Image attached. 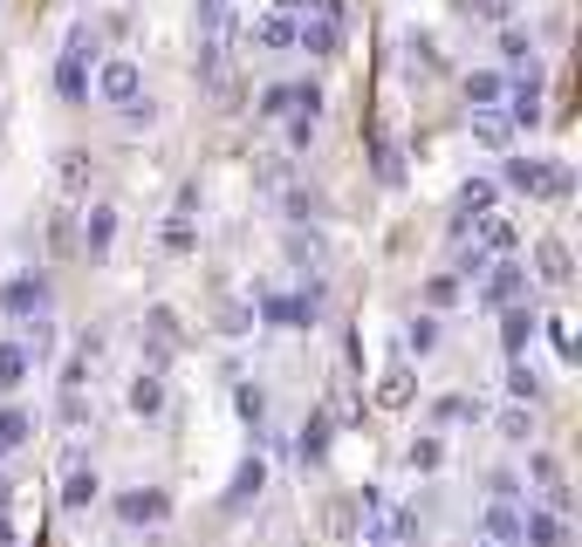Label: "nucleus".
Listing matches in <instances>:
<instances>
[{
  "instance_id": "nucleus-40",
  "label": "nucleus",
  "mask_w": 582,
  "mask_h": 547,
  "mask_svg": "<svg viewBox=\"0 0 582 547\" xmlns=\"http://www.w3.org/2000/svg\"><path fill=\"white\" fill-rule=\"evenodd\" d=\"M158 240H165V253H192V240H199V233H192V219H186V213H171Z\"/></svg>"
},
{
  "instance_id": "nucleus-18",
  "label": "nucleus",
  "mask_w": 582,
  "mask_h": 547,
  "mask_svg": "<svg viewBox=\"0 0 582 547\" xmlns=\"http://www.w3.org/2000/svg\"><path fill=\"white\" fill-rule=\"evenodd\" d=\"M412 397H418V377H412V362H391V370L377 377V404H384V411H404Z\"/></svg>"
},
{
  "instance_id": "nucleus-41",
  "label": "nucleus",
  "mask_w": 582,
  "mask_h": 547,
  "mask_svg": "<svg viewBox=\"0 0 582 547\" xmlns=\"http://www.w3.org/2000/svg\"><path fill=\"white\" fill-rule=\"evenodd\" d=\"M466 14H473V21H494V28H508V21H514V0H466Z\"/></svg>"
},
{
  "instance_id": "nucleus-32",
  "label": "nucleus",
  "mask_w": 582,
  "mask_h": 547,
  "mask_svg": "<svg viewBox=\"0 0 582 547\" xmlns=\"http://www.w3.org/2000/svg\"><path fill=\"white\" fill-rule=\"evenodd\" d=\"M234 411H240V425L261 431V425H268V390H261V383H240V390H234Z\"/></svg>"
},
{
  "instance_id": "nucleus-55",
  "label": "nucleus",
  "mask_w": 582,
  "mask_h": 547,
  "mask_svg": "<svg viewBox=\"0 0 582 547\" xmlns=\"http://www.w3.org/2000/svg\"><path fill=\"white\" fill-rule=\"evenodd\" d=\"M370 547H391V540H370Z\"/></svg>"
},
{
  "instance_id": "nucleus-44",
  "label": "nucleus",
  "mask_w": 582,
  "mask_h": 547,
  "mask_svg": "<svg viewBox=\"0 0 582 547\" xmlns=\"http://www.w3.org/2000/svg\"><path fill=\"white\" fill-rule=\"evenodd\" d=\"M282 205H288V219H316V213H322V199H316L309 186H288V199H282Z\"/></svg>"
},
{
  "instance_id": "nucleus-17",
  "label": "nucleus",
  "mask_w": 582,
  "mask_h": 547,
  "mask_svg": "<svg viewBox=\"0 0 582 547\" xmlns=\"http://www.w3.org/2000/svg\"><path fill=\"white\" fill-rule=\"evenodd\" d=\"M104 500V479H96V465H69V479H62V507L69 513H83Z\"/></svg>"
},
{
  "instance_id": "nucleus-30",
  "label": "nucleus",
  "mask_w": 582,
  "mask_h": 547,
  "mask_svg": "<svg viewBox=\"0 0 582 547\" xmlns=\"http://www.w3.org/2000/svg\"><path fill=\"white\" fill-rule=\"evenodd\" d=\"M56 96H62V103H83V96H90V69L62 56V62H56Z\"/></svg>"
},
{
  "instance_id": "nucleus-16",
  "label": "nucleus",
  "mask_w": 582,
  "mask_h": 547,
  "mask_svg": "<svg viewBox=\"0 0 582 547\" xmlns=\"http://www.w3.org/2000/svg\"><path fill=\"white\" fill-rule=\"evenodd\" d=\"M322 301H329V288L309 274V281H301V288L288 295V329H316V322H322Z\"/></svg>"
},
{
  "instance_id": "nucleus-49",
  "label": "nucleus",
  "mask_w": 582,
  "mask_h": 547,
  "mask_svg": "<svg viewBox=\"0 0 582 547\" xmlns=\"http://www.w3.org/2000/svg\"><path fill=\"white\" fill-rule=\"evenodd\" d=\"M295 117H322V90L316 83H295Z\"/></svg>"
},
{
  "instance_id": "nucleus-8",
  "label": "nucleus",
  "mask_w": 582,
  "mask_h": 547,
  "mask_svg": "<svg viewBox=\"0 0 582 547\" xmlns=\"http://www.w3.org/2000/svg\"><path fill=\"white\" fill-rule=\"evenodd\" d=\"M535 329H542V316H535L527 301L500 308V349H508V362H521V356H527V343H535Z\"/></svg>"
},
{
  "instance_id": "nucleus-45",
  "label": "nucleus",
  "mask_w": 582,
  "mask_h": 547,
  "mask_svg": "<svg viewBox=\"0 0 582 547\" xmlns=\"http://www.w3.org/2000/svg\"><path fill=\"white\" fill-rule=\"evenodd\" d=\"M487 267H494V260L479 253L473 240H460V267H452V274H460V281H479V274H487Z\"/></svg>"
},
{
  "instance_id": "nucleus-2",
  "label": "nucleus",
  "mask_w": 582,
  "mask_h": 547,
  "mask_svg": "<svg viewBox=\"0 0 582 547\" xmlns=\"http://www.w3.org/2000/svg\"><path fill=\"white\" fill-rule=\"evenodd\" d=\"M110 513L123 520V527H165V520H171V492L165 486H123L110 500Z\"/></svg>"
},
{
  "instance_id": "nucleus-5",
  "label": "nucleus",
  "mask_w": 582,
  "mask_h": 547,
  "mask_svg": "<svg viewBox=\"0 0 582 547\" xmlns=\"http://www.w3.org/2000/svg\"><path fill=\"white\" fill-rule=\"evenodd\" d=\"M514 301H527V267L521 260H494L487 267V288H479V308H514Z\"/></svg>"
},
{
  "instance_id": "nucleus-25",
  "label": "nucleus",
  "mask_w": 582,
  "mask_h": 547,
  "mask_svg": "<svg viewBox=\"0 0 582 547\" xmlns=\"http://www.w3.org/2000/svg\"><path fill=\"white\" fill-rule=\"evenodd\" d=\"M56 171H62V199H83L90 192V151H62V158H56Z\"/></svg>"
},
{
  "instance_id": "nucleus-34",
  "label": "nucleus",
  "mask_w": 582,
  "mask_h": 547,
  "mask_svg": "<svg viewBox=\"0 0 582 547\" xmlns=\"http://www.w3.org/2000/svg\"><path fill=\"white\" fill-rule=\"evenodd\" d=\"M404 56H412V69H418V75H439V69H446L432 35H404Z\"/></svg>"
},
{
  "instance_id": "nucleus-47",
  "label": "nucleus",
  "mask_w": 582,
  "mask_h": 547,
  "mask_svg": "<svg viewBox=\"0 0 582 547\" xmlns=\"http://www.w3.org/2000/svg\"><path fill=\"white\" fill-rule=\"evenodd\" d=\"M548 343H555V356H562V362H575V356H582V349H575V329H569L562 316L548 322Z\"/></svg>"
},
{
  "instance_id": "nucleus-20",
  "label": "nucleus",
  "mask_w": 582,
  "mask_h": 547,
  "mask_svg": "<svg viewBox=\"0 0 582 547\" xmlns=\"http://www.w3.org/2000/svg\"><path fill=\"white\" fill-rule=\"evenodd\" d=\"M494 199H500V186H494V178H466V186H460V226L487 219V213H494Z\"/></svg>"
},
{
  "instance_id": "nucleus-53",
  "label": "nucleus",
  "mask_w": 582,
  "mask_h": 547,
  "mask_svg": "<svg viewBox=\"0 0 582 547\" xmlns=\"http://www.w3.org/2000/svg\"><path fill=\"white\" fill-rule=\"evenodd\" d=\"M0 547H14V527H8V513H0Z\"/></svg>"
},
{
  "instance_id": "nucleus-14",
  "label": "nucleus",
  "mask_w": 582,
  "mask_h": 547,
  "mask_svg": "<svg viewBox=\"0 0 582 547\" xmlns=\"http://www.w3.org/2000/svg\"><path fill=\"white\" fill-rule=\"evenodd\" d=\"M21 445H35V411H21V404H0V465H8Z\"/></svg>"
},
{
  "instance_id": "nucleus-54",
  "label": "nucleus",
  "mask_w": 582,
  "mask_h": 547,
  "mask_svg": "<svg viewBox=\"0 0 582 547\" xmlns=\"http://www.w3.org/2000/svg\"><path fill=\"white\" fill-rule=\"evenodd\" d=\"M282 14H309V0H282Z\"/></svg>"
},
{
  "instance_id": "nucleus-33",
  "label": "nucleus",
  "mask_w": 582,
  "mask_h": 547,
  "mask_svg": "<svg viewBox=\"0 0 582 547\" xmlns=\"http://www.w3.org/2000/svg\"><path fill=\"white\" fill-rule=\"evenodd\" d=\"M500 438H508V445H527V438H535V411L508 404V411H500Z\"/></svg>"
},
{
  "instance_id": "nucleus-42",
  "label": "nucleus",
  "mask_w": 582,
  "mask_h": 547,
  "mask_svg": "<svg viewBox=\"0 0 582 547\" xmlns=\"http://www.w3.org/2000/svg\"><path fill=\"white\" fill-rule=\"evenodd\" d=\"M295 110V83H268L261 90V117H288Z\"/></svg>"
},
{
  "instance_id": "nucleus-26",
  "label": "nucleus",
  "mask_w": 582,
  "mask_h": 547,
  "mask_svg": "<svg viewBox=\"0 0 582 547\" xmlns=\"http://www.w3.org/2000/svg\"><path fill=\"white\" fill-rule=\"evenodd\" d=\"M28 370H35V362L21 356V343H0V397H14V390L28 383Z\"/></svg>"
},
{
  "instance_id": "nucleus-35",
  "label": "nucleus",
  "mask_w": 582,
  "mask_h": 547,
  "mask_svg": "<svg viewBox=\"0 0 582 547\" xmlns=\"http://www.w3.org/2000/svg\"><path fill=\"white\" fill-rule=\"evenodd\" d=\"M508 397H514V404H535V397H542V377L527 370V356L508 362Z\"/></svg>"
},
{
  "instance_id": "nucleus-39",
  "label": "nucleus",
  "mask_w": 582,
  "mask_h": 547,
  "mask_svg": "<svg viewBox=\"0 0 582 547\" xmlns=\"http://www.w3.org/2000/svg\"><path fill=\"white\" fill-rule=\"evenodd\" d=\"M527 479H535L542 492H548V486H562V459H555V452H527Z\"/></svg>"
},
{
  "instance_id": "nucleus-51",
  "label": "nucleus",
  "mask_w": 582,
  "mask_h": 547,
  "mask_svg": "<svg viewBox=\"0 0 582 547\" xmlns=\"http://www.w3.org/2000/svg\"><path fill=\"white\" fill-rule=\"evenodd\" d=\"M48 247H56V253L75 247V219H69V213H56V226H48Z\"/></svg>"
},
{
  "instance_id": "nucleus-11",
  "label": "nucleus",
  "mask_w": 582,
  "mask_h": 547,
  "mask_svg": "<svg viewBox=\"0 0 582 547\" xmlns=\"http://www.w3.org/2000/svg\"><path fill=\"white\" fill-rule=\"evenodd\" d=\"M123 404H131V418H165V404H171V390L158 370H138L131 390H123Z\"/></svg>"
},
{
  "instance_id": "nucleus-4",
  "label": "nucleus",
  "mask_w": 582,
  "mask_h": 547,
  "mask_svg": "<svg viewBox=\"0 0 582 547\" xmlns=\"http://www.w3.org/2000/svg\"><path fill=\"white\" fill-rule=\"evenodd\" d=\"M0 308H8L14 322H28V316H48V274H35V267L8 274V288H0Z\"/></svg>"
},
{
  "instance_id": "nucleus-37",
  "label": "nucleus",
  "mask_w": 582,
  "mask_h": 547,
  "mask_svg": "<svg viewBox=\"0 0 582 547\" xmlns=\"http://www.w3.org/2000/svg\"><path fill=\"white\" fill-rule=\"evenodd\" d=\"M288 260H295V267H322V233H288Z\"/></svg>"
},
{
  "instance_id": "nucleus-46",
  "label": "nucleus",
  "mask_w": 582,
  "mask_h": 547,
  "mask_svg": "<svg viewBox=\"0 0 582 547\" xmlns=\"http://www.w3.org/2000/svg\"><path fill=\"white\" fill-rule=\"evenodd\" d=\"M377 178H384V186H404V158H397V144H377Z\"/></svg>"
},
{
  "instance_id": "nucleus-50",
  "label": "nucleus",
  "mask_w": 582,
  "mask_h": 547,
  "mask_svg": "<svg viewBox=\"0 0 582 547\" xmlns=\"http://www.w3.org/2000/svg\"><path fill=\"white\" fill-rule=\"evenodd\" d=\"M316 144V117H288V151H309Z\"/></svg>"
},
{
  "instance_id": "nucleus-22",
  "label": "nucleus",
  "mask_w": 582,
  "mask_h": 547,
  "mask_svg": "<svg viewBox=\"0 0 582 547\" xmlns=\"http://www.w3.org/2000/svg\"><path fill=\"white\" fill-rule=\"evenodd\" d=\"M460 301H466V281L452 274V267L425 281V316H446V308H460Z\"/></svg>"
},
{
  "instance_id": "nucleus-36",
  "label": "nucleus",
  "mask_w": 582,
  "mask_h": 547,
  "mask_svg": "<svg viewBox=\"0 0 582 547\" xmlns=\"http://www.w3.org/2000/svg\"><path fill=\"white\" fill-rule=\"evenodd\" d=\"M500 56H508L514 69H521V62H535V41H527L521 21H508V28H500Z\"/></svg>"
},
{
  "instance_id": "nucleus-6",
  "label": "nucleus",
  "mask_w": 582,
  "mask_h": 547,
  "mask_svg": "<svg viewBox=\"0 0 582 547\" xmlns=\"http://www.w3.org/2000/svg\"><path fill=\"white\" fill-rule=\"evenodd\" d=\"M138 90H144V75H138L131 56H110L104 69H96V96L117 103V110H123V103H138Z\"/></svg>"
},
{
  "instance_id": "nucleus-12",
  "label": "nucleus",
  "mask_w": 582,
  "mask_h": 547,
  "mask_svg": "<svg viewBox=\"0 0 582 547\" xmlns=\"http://www.w3.org/2000/svg\"><path fill=\"white\" fill-rule=\"evenodd\" d=\"M479 253H487V260H514V247H521V226L508 219V213H487V219H479V240H473Z\"/></svg>"
},
{
  "instance_id": "nucleus-28",
  "label": "nucleus",
  "mask_w": 582,
  "mask_h": 547,
  "mask_svg": "<svg viewBox=\"0 0 582 547\" xmlns=\"http://www.w3.org/2000/svg\"><path fill=\"white\" fill-rule=\"evenodd\" d=\"M439 349V316H412L404 322V356H432Z\"/></svg>"
},
{
  "instance_id": "nucleus-13",
  "label": "nucleus",
  "mask_w": 582,
  "mask_h": 547,
  "mask_svg": "<svg viewBox=\"0 0 582 547\" xmlns=\"http://www.w3.org/2000/svg\"><path fill=\"white\" fill-rule=\"evenodd\" d=\"M295 48L309 62H329L343 48V28H336V21H295Z\"/></svg>"
},
{
  "instance_id": "nucleus-43",
  "label": "nucleus",
  "mask_w": 582,
  "mask_h": 547,
  "mask_svg": "<svg viewBox=\"0 0 582 547\" xmlns=\"http://www.w3.org/2000/svg\"><path fill=\"white\" fill-rule=\"evenodd\" d=\"M254 301H261V322H268V329H288V295H282V288H261Z\"/></svg>"
},
{
  "instance_id": "nucleus-24",
  "label": "nucleus",
  "mask_w": 582,
  "mask_h": 547,
  "mask_svg": "<svg viewBox=\"0 0 582 547\" xmlns=\"http://www.w3.org/2000/svg\"><path fill=\"white\" fill-rule=\"evenodd\" d=\"M500 96H508V75H500V69H473V75H466V103H479V110H500Z\"/></svg>"
},
{
  "instance_id": "nucleus-9",
  "label": "nucleus",
  "mask_w": 582,
  "mask_h": 547,
  "mask_svg": "<svg viewBox=\"0 0 582 547\" xmlns=\"http://www.w3.org/2000/svg\"><path fill=\"white\" fill-rule=\"evenodd\" d=\"M75 247H83L90 260H104V253L117 247V205H104V199H96L90 213H83V233H75Z\"/></svg>"
},
{
  "instance_id": "nucleus-7",
  "label": "nucleus",
  "mask_w": 582,
  "mask_h": 547,
  "mask_svg": "<svg viewBox=\"0 0 582 547\" xmlns=\"http://www.w3.org/2000/svg\"><path fill=\"white\" fill-rule=\"evenodd\" d=\"M261 486H268V459L254 452V459L234 465V479H226V513H247V507L261 500Z\"/></svg>"
},
{
  "instance_id": "nucleus-52",
  "label": "nucleus",
  "mask_w": 582,
  "mask_h": 547,
  "mask_svg": "<svg viewBox=\"0 0 582 547\" xmlns=\"http://www.w3.org/2000/svg\"><path fill=\"white\" fill-rule=\"evenodd\" d=\"M8 507H14V479H8V473H0V513H8Z\"/></svg>"
},
{
  "instance_id": "nucleus-3",
  "label": "nucleus",
  "mask_w": 582,
  "mask_h": 547,
  "mask_svg": "<svg viewBox=\"0 0 582 547\" xmlns=\"http://www.w3.org/2000/svg\"><path fill=\"white\" fill-rule=\"evenodd\" d=\"M171 349H179V316H171L165 301H151V308H144V370H158V377H165Z\"/></svg>"
},
{
  "instance_id": "nucleus-29",
  "label": "nucleus",
  "mask_w": 582,
  "mask_h": 547,
  "mask_svg": "<svg viewBox=\"0 0 582 547\" xmlns=\"http://www.w3.org/2000/svg\"><path fill=\"white\" fill-rule=\"evenodd\" d=\"M439 465H446L439 438H412V445H404V473H439Z\"/></svg>"
},
{
  "instance_id": "nucleus-19",
  "label": "nucleus",
  "mask_w": 582,
  "mask_h": 547,
  "mask_svg": "<svg viewBox=\"0 0 582 547\" xmlns=\"http://www.w3.org/2000/svg\"><path fill=\"white\" fill-rule=\"evenodd\" d=\"M247 41L254 48H295V14H282V8H268L254 28H247Z\"/></svg>"
},
{
  "instance_id": "nucleus-10",
  "label": "nucleus",
  "mask_w": 582,
  "mask_h": 547,
  "mask_svg": "<svg viewBox=\"0 0 582 547\" xmlns=\"http://www.w3.org/2000/svg\"><path fill=\"white\" fill-rule=\"evenodd\" d=\"M535 281H548V288H569V281H575V253L555 240V233L535 240Z\"/></svg>"
},
{
  "instance_id": "nucleus-21",
  "label": "nucleus",
  "mask_w": 582,
  "mask_h": 547,
  "mask_svg": "<svg viewBox=\"0 0 582 547\" xmlns=\"http://www.w3.org/2000/svg\"><path fill=\"white\" fill-rule=\"evenodd\" d=\"M329 431H336V418H329V411H316V418L301 425V438H295V459L322 465V459H329Z\"/></svg>"
},
{
  "instance_id": "nucleus-15",
  "label": "nucleus",
  "mask_w": 582,
  "mask_h": 547,
  "mask_svg": "<svg viewBox=\"0 0 582 547\" xmlns=\"http://www.w3.org/2000/svg\"><path fill=\"white\" fill-rule=\"evenodd\" d=\"M521 547H569V520L527 507V513H521Z\"/></svg>"
},
{
  "instance_id": "nucleus-31",
  "label": "nucleus",
  "mask_w": 582,
  "mask_h": 547,
  "mask_svg": "<svg viewBox=\"0 0 582 547\" xmlns=\"http://www.w3.org/2000/svg\"><path fill=\"white\" fill-rule=\"evenodd\" d=\"M432 425H479V397H432Z\"/></svg>"
},
{
  "instance_id": "nucleus-38",
  "label": "nucleus",
  "mask_w": 582,
  "mask_h": 547,
  "mask_svg": "<svg viewBox=\"0 0 582 547\" xmlns=\"http://www.w3.org/2000/svg\"><path fill=\"white\" fill-rule=\"evenodd\" d=\"M62 56H69V62H83V69L96 62V28H90V21H75V28H69V48H62Z\"/></svg>"
},
{
  "instance_id": "nucleus-23",
  "label": "nucleus",
  "mask_w": 582,
  "mask_h": 547,
  "mask_svg": "<svg viewBox=\"0 0 582 547\" xmlns=\"http://www.w3.org/2000/svg\"><path fill=\"white\" fill-rule=\"evenodd\" d=\"M487 540L494 547H514L521 540V500H494L487 507Z\"/></svg>"
},
{
  "instance_id": "nucleus-48",
  "label": "nucleus",
  "mask_w": 582,
  "mask_h": 547,
  "mask_svg": "<svg viewBox=\"0 0 582 547\" xmlns=\"http://www.w3.org/2000/svg\"><path fill=\"white\" fill-rule=\"evenodd\" d=\"M384 540H391V547L418 540V513H412V507H397V513H391V534H384Z\"/></svg>"
},
{
  "instance_id": "nucleus-27",
  "label": "nucleus",
  "mask_w": 582,
  "mask_h": 547,
  "mask_svg": "<svg viewBox=\"0 0 582 547\" xmlns=\"http://www.w3.org/2000/svg\"><path fill=\"white\" fill-rule=\"evenodd\" d=\"M473 138L487 144V151H508V144H514V123L500 117V110H479V117H473Z\"/></svg>"
},
{
  "instance_id": "nucleus-1",
  "label": "nucleus",
  "mask_w": 582,
  "mask_h": 547,
  "mask_svg": "<svg viewBox=\"0 0 582 547\" xmlns=\"http://www.w3.org/2000/svg\"><path fill=\"white\" fill-rule=\"evenodd\" d=\"M494 186H508V192H521V199H569V192H575V171H569L562 158H508Z\"/></svg>"
}]
</instances>
